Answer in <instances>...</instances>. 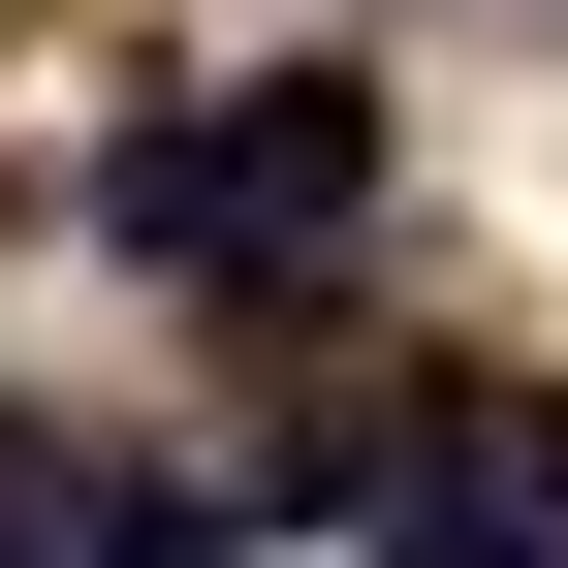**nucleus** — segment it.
Masks as SVG:
<instances>
[{
  "label": "nucleus",
  "instance_id": "f257e3e1",
  "mask_svg": "<svg viewBox=\"0 0 568 568\" xmlns=\"http://www.w3.org/2000/svg\"><path fill=\"white\" fill-rule=\"evenodd\" d=\"M347 190H379V95L347 63H253L222 126H126L95 159V253H316Z\"/></svg>",
  "mask_w": 568,
  "mask_h": 568
},
{
  "label": "nucleus",
  "instance_id": "f03ea898",
  "mask_svg": "<svg viewBox=\"0 0 568 568\" xmlns=\"http://www.w3.org/2000/svg\"><path fill=\"white\" fill-rule=\"evenodd\" d=\"M379 568H568V410H379Z\"/></svg>",
  "mask_w": 568,
  "mask_h": 568
},
{
  "label": "nucleus",
  "instance_id": "7ed1b4c3",
  "mask_svg": "<svg viewBox=\"0 0 568 568\" xmlns=\"http://www.w3.org/2000/svg\"><path fill=\"white\" fill-rule=\"evenodd\" d=\"M63 568H222V537H190L159 474H95V537H63Z\"/></svg>",
  "mask_w": 568,
  "mask_h": 568
}]
</instances>
